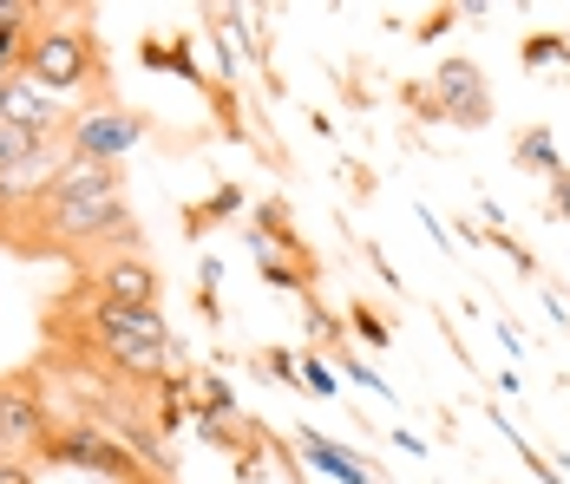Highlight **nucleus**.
Here are the masks:
<instances>
[{"label": "nucleus", "instance_id": "obj_8", "mask_svg": "<svg viewBox=\"0 0 570 484\" xmlns=\"http://www.w3.org/2000/svg\"><path fill=\"white\" fill-rule=\"evenodd\" d=\"M295 445H302V458H308V465H322L328 478H342V484H374V465H361L354 452H342L328 432H308V426H302V432H295Z\"/></svg>", "mask_w": 570, "mask_h": 484}, {"label": "nucleus", "instance_id": "obj_13", "mask_svg": "<svg viewBox=\"0 0 570 484\" xmlns=\"http://www.w3.org/2000/svg\"><path fill=\"white\" fill-rule=\"evenodd\" d=\"M347 327H354L367 347H394V327H387V315H381V308H367V302H354V308H347Z\"/></svg>", "mask_w": 570, "mask_h": 484}, {"label": "nucleus", "instance_id": "obj_4", "mask_svg": "<svg viewBox=\"0 0 570 484\" xmlns=\"http://www.w3.org/2000/svg\"><path fill=\"white\" fill-rule=\"evenodd\" d=\"M151 125L138 111H118V106H99V111H79L66 125V151L72 158H99V164H118V151H131Z\"/></svg>", "mask_w": 570, "mask_h": 484}, {"label": "nucleus", "instance_id": "obj_3", "mask_svg": "<svg viewBox=\"0 0 570 484\" xmlns=\"http://www.w3.org/2000/svg\"><path fill=\"white\" fill-rule=\"evenodd\" d=\"M40 458H47V465H66V472H86V478H106V484H171V478H151V472L138 465V452H131L118 432L86 426V419L59 426Z\"/></svg>", "mask_w": 570, "mask_h": 484}, {"label": "nucleus", "instance_id": "obj_14", "mask_svg": "<svg viewBox=\"0 0 570 484\" xmlns=\"http://www.w3.org/2000/svg\"><path fill=\"white\" fill-rule=\"evenodd\" d=\"M302 386H315V399H335V393H342V374H335L322 354H302Z\"/></svg>", "mask_w": 570, "mask_h": 484}, {"label": "nucleus", "instance_id": "obj_6", "mask_svg": "<svg viewBox=\"0 0 570 484\" xmlns=\"http://www.w3.org/2000/svg\"><path fill=\"white\" fill-rule=\"evenodd\" d=\"M0 125H13V131H27V138L53 145L72 118L59 111V99L47 92V86H33V79H20V72H13V79L0 86Z\"/></svg>", "mask_w": 570, "mask_h": 484}, {"label": "nucleus", "instance_id": "obj_9", "mask_svg": "<svg viewBox=\"0 0 570 484\" xmlns=\"http://www.w3.org/2000/svg\"><path fill=\"white\" fill-rule=\"evenodd\" d=\"M184 393H190L184 406L197 413V426H204V432H210V426H229V419H236V393H229L217 374H190V379H184Z\"/></svg>", "mask_w": 570, "mask_h": 484}, {"label": "nucleus", "instance_id": "obj_11", "mask_svg": "<svg viewBox=\"0 0 570 484\" xmlns=\"http://www.w3.org/2000/svg\"><path fill=\"white\" fill-rule=\"evenodd\" d=\"M512 158H518V170H538V177H564V164H558V138H551L544 125H531V131L518 138Z\"/></svg>", "mask_w": 570, "mask_h": 484}, {"label": "nucleus", "instance_id": "obj_16", "mask_svg": "<svg viewBox=\"0 0 570 484\" xmlns=\"http://www.w3.org/2000/svg\"><path fill=\"white\" fill-rule=\"evenodd\" d=\"M335 367H342L347 379H361V393H387V379H381V374H367V367H361V360H354L347 347H335Z\"/></svg>", "mask_w": 570, "mask_h": 484}, {"label": "nucleus", "instance_id": "obj_2", "mask_svg": "<svg viewBox=\"0 0 570 484\" xmlns=\"http://www.w3.org/2000/svg\"><path fill=\"white\" fill-rule=\"evenodd\" d=\"M53 432H59L53 426V393H47L40 367H13V374H0V458L27 465V458L47 452Z\"/></svg>", "mask_w": 570, "mask_h": 484}, {"label": "nucleus", "instance_id": "obj_19", "mask_svg": "<svg viewBox=\"0 0 570 484\" xmlns=\"http://www.w3.org/2000/svg\"><path fill=\"white\" fill-rule=\"evenodd\" d=\"M0 20H7V0H0Z\"/></svg>", "mask_w": 570, "mask_h": 484}, {"label": "nucleus", "instance_id": "obj_17", "mask_svg": "<svg viewBox=\"0 0 570 484\" xmlns=\"http://www.w3.org/2000/svg\"><path fill=\"white\" fill-rule=\"evenodd\" d=\"M551 216H570V170L551 177Z\"/></svg>", "mask_w": 570, "mask_h": 484}, {"label": "nucleus", "instance_id": "obj_15", "mask_svg": "<svg viewBox=\"0 0 570 484\" xmlns=\"http://www.w3.org/2000/svg\"><path fill=\"white\" fill-rule=\"evenodd\" d=\"M551 59L570 66V33H538V40H524V66H551Z\"/></svg>", "mask_w": 570, "mask_h": 484}, {"label": "nucleus", "instance_id": "obj_5", "mask_svg": "<svg viewBox=\"0 0 570 484\" xmlns=\"http://www.w3.org/2000/svg\"><path fill=\"white\" fill-rule=\"evenodd\" d=\"M433 118H446V125H465V131L492 118L485 72H479L472 59H446V66L433 72Z\"/></svg>", "mask_w": 570, "mask_h": 484}, {"label": "nucleus", "instance_id": "obj_12", "mask_svg": "<svg viewBox=\"0 0 570 484\" xmlns=\"http://www.w3.org/2000/svg\"><path fill=\"white\" fill-rule=\"evenodd\" d=\"M236 204H243V190H236V184H224L210 204H190V210H184V229H190V236H204V229H210V223H224Z\"/></svg>", "mask_w": 570, "mask_h": 484}, {"label": "nucleus", "instance_id": "obj_7", "mask_svg": "<svg viewBox=\"0 0 570 484\" xmlns=\"http://www.w3.org/2000/svg\"><path fill=\"white\" fill-rule=\"evenodd\" d=\"M92 295H106V302H118V308H158L165 275H158V263H145V256H118V263H99Z\"/></svg>", "mask_w": 570, "mask_h": 484}, {"label": "nucleus", "instance_id": "obj_10", "mask_svg": "<svg viewBox=\"0 0 570 484\" xmlns=\"http://www.w3.org/2000/svg\"><path fill=\"white\" fill-rule=\"evenodd\" d=\"M33 20H40V7H7V20H0V86L27 66V47H33Z\"/></svg>", "mask_w": 570, "mask_h": 484}, {"label": "nucleus", "instance_id": "obj_1", "mask_svg": "<svg viewBox=\"0 0 570 484\" xmlns=\"http://www.w3.org/2000/svg\"><path fill=\"white\" fill-rule=\"evenodd\" d=\"M20 79H33V86H47V92H79V86L106 79V47H99V33H92L86 20H53V13H40Z\"/></svg>", "mask_w": 570, "mask_h": 484}, {"label": "nucleus", "instance_id": "obj_18", "mask_svg": "<svg viewBox=\"0 0 570 484\" xmlns=\"http://www.w3.org/2000/svg\"><path fill=\"white\" fill-rule=\"evenodd\" d=\"M0 484H33V472H27V465H13V458H0Z\"/></svg>", "mask_w": 570, "mask_h": 484}]
</instances>
